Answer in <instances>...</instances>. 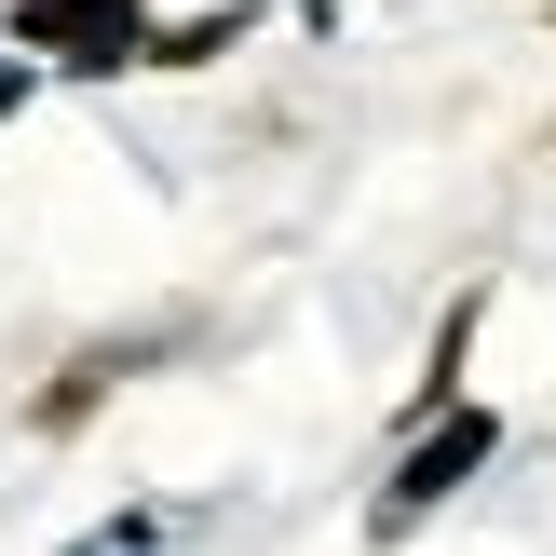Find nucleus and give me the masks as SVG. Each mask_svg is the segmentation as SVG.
Segmentation results:
<instances>
[{"label": "nucleus", "instance_id": "f257e3e1", "mask_svg": "<svg viewBox=\"0 0 556 556\" xmlns=\"http://www.w3.org/2000/svg\"><path fill=\"white\" fill-rule=\"evenodd\" d=\"M462 462H489V421H462V434H434V448L407 462V503H434V489H448Z\"/></svg>", "mask_w": 556, "mask_h": 556}]
</instances>
